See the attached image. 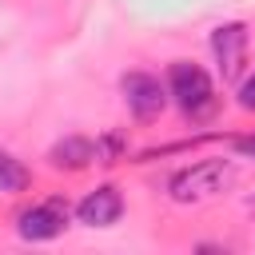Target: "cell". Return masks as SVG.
Here are the masks:
<instances>
[{
	"label": "cell",
	"mask_w": 255,
	"mask_h": 255,
	"mask_svg": "<svg viewBox=\"0 0 255 255\" xmlns=\"http://www.w3.org/2000/svg\"><path fill=\"white\" fill-rule=\"evenodd\" d=\"M239 108L255 112V76H247V80L239 84Z\"/></svg>",
	"instance_id": "obj_11"
},
{
	"label": "cell",
	"mask_w": 255,
	"mask_h": 255,
	"mask_svg": "<svg viewBox=\"0 0 255 255\" xmlns=\"http://www.w3.org/2000/svg\"><path fill=\"white\" fill-rule=\"evenodd\" d=\"M124 215V195L116 191V187H96V191H88L80 203H76V219L84 223V227H112L116 219Z\"/></svg>",
	"instance_id": "obj_6"
},
{
	"label": "cell",
	"mask_w": 255,
	"mask_h": 255,
	"mask_svg": "<svg viewBox=\"0 0 255 255\" xmlns=\"http://www.w3.org/2000/svg\"><path fill=\"white\" fill-rule=\"evenodd\" d=\"M231 147H235V155L255 159V131H251V135H235V139H231Z\"/></svg>",
	"instance_id": "obj_10"
},
{
	"label": "cell",
	"mask_w": 255,
	"mask_h": 255,
	"mask_svg": "<svg viewBox=\"0 0 255 255\" xmlns=\"http://www.w3.org/2000/svg\"><path fill=\"white\" fill-rule=\"evenodd\" d=\"M68 227V203L64 199H44V203H32L28 211H20V239L28 243H44V239H56L60 231Z\"/></svg>",
	"instance_id": "obj_5"
},
{
	"label": "cell",
	"mask_w": 255,
	"mask_h": 255,
	"mask_svg": "<svg viewBox=\"0 0 255 255\" xmlns=\"http://www.w3.org/2000/svg\"><path fill=\"white\" fill-rule=\"evenodd\" d=\"M211 52H215L223 84H235L243 76V64H247V24H239V20L219 24L211 32Z\"/></svg>",
	"instance_id": "obj_3"
},
{
	"label": "cell",
	"mask_w": 255,
	"mask_h": 255,
	"mask_svg": "<svg viewBox=\"0 0 255 255\" xmlns=\"http://www.w3.org/2000/svg\"><path fill=\"white\" fill-rule=\"evenodd\" d=\"M48 159H52V167L80 171V167H88V163L96 159V143L84 139V135H68V139H60V143L48 151Z\"/></svg>",
	"instance_id": "obj_7"
},
{
	"label": "cell",
	"mask_w": 255,
	"mask_h": 255,
	"mask_svg": "<svg viewBox=\"0 0 255 255\" xmlns=\"http://www.w3.org/2000/svg\"><path fill=\"white\" fill-rule=\"evenodd\" d=\"M120 88H124V100H128V108H131V116L135 120H155L163 108H167V88L151 76V72H128L124 80H120Z\"/></svg>",
	"instance_id": "obj_4"
},
{
	"label": "cell",
	"mask_w": 255,
	"mask_h": 255,
	"mask_svg": "<svg viewBox=\"0 0 255 255\" xmlns=\"http://www.w3.org/2000/svg\"><path fill=\"white\" fill-rule=\"evenodd\" d=\"M124 151H128V139L120 131H108V135L96 139V163H116Z\"/></svg>",
	"instance_id": "obj_9"
},
{
	"label": "cell",
	"mask_w": 255,
	"mask_h": 255,
	"mask_svg": "<svg viewBox=\"0 0 255 255\" xmlns=\"http://www.w3.org/2000/svg\"><path fill=\"white\" fill-rule=\"evenodd\" d=\"M167 96L179 104V112L187 120H207L215 112V104H219L211 76L199 64H191V60H175L171 64V72H167Z\"/></svg>",
	"instance_id": "obj_1"
},
{
	"label": "cell",
	"mask_w": 255,
	"mask_h": 255,
	"mask_svg": "<svg viewBox=\"0 0 255 255\" xmlns=\"http://www.w3.org/2000/svg\"><path fill=\"white\" fill-rule=\"evenodd\" d=\"M24 187H28V167L16 155L0 151V191H24Z\"/></svg>",
	"instance_id": "obj_8"
},
{
	"label": "cell",
	"mask_w": 255,
	"mask_h": 255,
	"mask_svg": "<svg viewBox=\"0 0 255 255\" xmlns=\"http://www.w3.org/2000/svg\"><path fill=\"white\" fill-rule=\"evenodd\" d=\"M227 183H231V163L227 159H203V163H191V167L175 171L167 191H171L175 203H203V199L219 195Z\"/></svg>",
	"instance_id": "obj_2"
}]
</instances>
